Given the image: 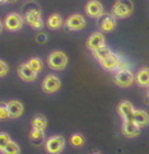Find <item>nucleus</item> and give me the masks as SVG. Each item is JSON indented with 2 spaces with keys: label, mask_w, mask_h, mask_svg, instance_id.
<instances>
[{
  "label": "nucleus",
  "mask_w": 149,
  "mask_h": 154,
  "mask_svg": "<svg viewBox=\"0 0 149 154\" xmlns=\"http://www.w3.org/2000/svg\"><path fill=\"white\" fill-rule=\"evenodd\" d=\"M24 20L32 28L42 29L43 19H42L41 10L37 7V4H27V8L24 9Z\"/></svg>",
  "instance_id": "f257e3e1"
},
{
  "label": "nucleus",
  "mask_w": 149,
  "mask_h": 154,
  "mask_svg": "<svg viewBox=\"0 0 149 154\" xmlns=\"http://www.w3.org/2000/svg\"><path fill=\"white\" fill-rule=\"evenodd\" d=\"M134 12V3L131 0H117L112 7V14L116 18H128Z\"/></svg>",
  "instance_id": "f03ea898"
},
{
  "label": "nucleus",
  "mask_w": 149,
  "mask_h": 154,
  "mask_svg": "<svg viewBox=\"0 0 149 154\" xmlns=\"http://www.w3.org/2000/svg\"><path fill=\"white\" fill-rule=\"evenodd\" d=\"M47 63L54 70H64L68 65V56L63 51H54L48 55Z\"/></svg>",
  "instance_id": "7ed1b4c3"
},
{
  "label": "nucleus",
  "mask_w": 149,
  "mask_h": 154,
  "mask_svg": "<svg viewBox=\"0 0 149 154\" xmlns=\"http://www.w3.org/2000/svg\"><path fill=\"white\" fill-rule=\"evenodd\" d=\"M46 152L48 154H60L65 148V139L60 135L51 136L45 143Z\"/></svg>",
  "instance_id": "20e7f679"
},
{
  "label": "nucleus",
  "mask_w": 149,
  "mask_h": 154,
  "mask_svg": "<svg viewBox=\"0 0 149 154\" xmlns=\"http://www.w3.org/2000/svg\"><path fill=\"white\" fill-rule=\"evenodd\" d=\"M24 24V18L19 13H10L4 19V27L10 32L19 31Z\"/></svg>",
  "instance_id": "39448f33"
},
{
  "label": "nucleus",
  "mask_w": 149,
  "mask_h": 154,
  "mask_svg": "<svg viewBox=\"0 0 149 154\" xmlns=\"http://www.w3.org/2000/svg\"><path fill=\"white\" fill-rule=\"evenodd\" d=\"M115 83L119 87H130L135 80L134 74L131 73L130 69H121V70H116V74L113 76Z\"/></svg>",
  "instance_id": "423d86ee"
},
{
  "label": "nucleus",
  "mask_w": 149,
  "mask_h": 154,
  "mask_svg": "<svg viewBox=\"0 0 149 154\" xmlns=\"http://www.w3.org/2000/svg\"><path fill=\"white\" fill-rule=\"evenodd\" d=\"M65 26L69 31H80L87 26V20L82 14H73L65 20Z\"/></svg>",
  "instance_id": "0eeeda50"
},
{
  "label": "nucleus",
  "mask_w": 149,
  "mask_h": 154,
  "mask_svg": "<svg viewBox=\"0 0 149 154\" xmlns=\"http://www.w3.org/2000/svg\"><path fill=\"white\" fill-rule=\"evenodd\" d=\"M85 14L89 15L91 18H96L99 19L104 14V9L101 2L98 0H89L85 5Z\"/></svg>",
  "instance_id": "6e6552de"
},
{
  "label": "nucleus",
  "mask_w": 149,
  "mask_h": 154,
  "mask_svg": "<svg viewBox=\"0 0 149 154\" xmlns=\"http://www.w3.org/2000/svg\"><path fill=\"white\" fill-rule=\"evenodd\" d=\"M61 87V80L56 75H47L42 82V89L46 93H55L60 89Z\"/></svg>",
  "instance_id": "1a4fd4ad"
},
{
  "label": "nucleus",
  "mask_w": 149,
  "mask_h": 154,
  "mask_svg": "<svg viewBox=\"0 0 149 154\" xmlns=\"http://www.w3.org/2000/svg\"><path fill=\"white\" fill-rule=\"evenodd\" d=\"M116 24H117V20H116V17L112 13L103 14L99 18V23H98L102 32H112L116 28Z\"/></svg>",
  "instance_id": "9d476101"
},
{
  "label": "nucleus",
  "mask_w": 149,
  "mask_h": 154,
  "mask_svg": "<svg viewBox=\"0 0 149 154\" xmlns=\"http://www.w3.org/2000/svg\"><path fill=\"white\" fill-rule=\"evenodd\" d=\"M117 111H119V115L123 117L124 121H131L132 116H134L135 108L129 101H123V102H120L119 107H117Z\"/></svg>",
  "instance_id": "9b49d317"
},
{
  "label": "nucleus",
  "mask_w": 149,
  "mask_h": 154,
  "mask_svg": "<svg viewBox=\"0 0 149 154\" xmlns=\"http://www.w3.org/2000/svg\"><path fill=\"white\" fill-rule=\"evenodd\" d=\"M103 45H106V40H104V36L102 32H95L89 36V38L87 40V47L89 48L91 51L96 50V48L101 47Z\"/></svg>",
  "instance_id": "f8f14e48"
},
{
  "label": "nucleus",
  "mask_w": 149,
  "mask_h": 154,
  "mask_svg": "<svg viewBox=\"0 0 149 154\" xmlns=\"http://www.w3.org/2000/svg\"><path fill=\"white\" fill-rule=\"evenodd\" d=\"M7 108H8V113H9V117L10 119H17L22 116V113L24 111V107H23V103L19 102V101H9L7 103Z\"/></svg>",
  "instance_id": "ddd939ff"
},
{
  "label": "nucleus",
  "mask_w": 149,
  "mask_h": 154,
  "mask_svg": "<svg viewBox=\"0 0 149 154\" xmlns=\"http://www.w3.org/2000/svg\"><path fill=\"white\" fill-rule=\"evenodd\" d=\"M120 59H121L120 55L115 54V52H111L106 59L102 60L101 65H102V68L106 69V70H117Z\"/></svg>",
  "instance_id": "4468645a"
},
{
  "label": "nucleus",
  "mask_w": 149,
  "mask_h": 154,
  "mask_svg": "<svg viewBox=\"0 0 149 154\" xmlns=\"http://www.w3.org/2000/svg\"><path fill=\"white\" fill-rule=\"evenodd\" d=\"M123 134L128 137H135L140 134V126L136 125L134 121H124L123 124Z\"/></svg>",
  "instance_id": "2eb2a0df"
},
{
  "label": "nucleus",
  "mask_w": 149,
  "mask_h": 154,
  "mask_svg": "<svg viewBox=\"0 0 149 154\" xmlns=\"http://www.w3.org/2000/svg\"><path fill=\"white\" fill-rule=\"evenodd\" d=\"M18 74L20 76V79L22 80H24V82H33V80H36L37 78V73L35 70H32L29 66H28V64H22L19 69H18Z\"/></svg>",
  "instance_id": "dca6fc26"
},
{
  "label": "nucleus",
  "mask_w": 149,
  "mask_h": 154,
  "mask_svg": "<svg viewBox=\"0 0 149 154\" xmlns=\"http://www.w3.org/2000/svg\"><path fill=\"white\" fill-rule=\"evenodd\" d=\"M132 121L136 125H139L140 128H143V126H147L149 124V115L148 112L143 111V109H135L134 116H132Z\"/></svg>",
  "instance_id": "f3484780"
},
{
  "label": "nucleus",
  "mask_w": 149,
  "mask_h": 154,
  "mask_svg": "<svg viewBox=\"0 0 149 154\" xmlns=\"http://www.w3.org/2000/svg\"><path fill=\"white\" fill-rule=\"evenodd\" d=\"M136 83L141 87H149V68H143L135 75Z\"/></svg>",
  "instance_id": "a211bd4d"
},
{
  "label": "nucleus",
  "mask_w": 149,
  "mask_h": 154,
  "mask_svg": "<svg viewBox=\"0 0 149 154\" xmlns=\"http://www.w3.org/2000/svg\"><path fill=\"white\" fill-rule=\"evenodd\" d=\"M63 24H64V20L61 18V15L57 14V13H54L47 18V27L48 28H51V29L61 28Z\"/></svg>",
  "instance_id": "6ab92c4d"
},
{
  "label": "nucleus",
  "mask_w": 149,
  "mask_h": 154,
  "mask_svg": "<svg viewBox=\"0 0 149 154\" xmlns=\"http://www.w3.org/2000/svg\"><path fill=\"white\" fill-rule=\"evenodd\" d=\"M93 52V56H95V59L96 60H98L99 63L102 61V60H104L110 54H111L112 51H111V48H110L108 46H106V45H103V46H101V47H98V48H96V50H93L92 51Z\"/></svg>",
  "instance_id": "aec40b11"
},
{
  "label": "nucleus",
  "mask_w": 149,
  "mask_h": 154,
  "mask_svg": "<svg viewBox=\"0 0 149 154\" xmlns=\"http://www.w3.org/2000/svg\"><path fill=\"white\" fill-rule=\"evenodd\" d=\"M47 126V120L43 115H36L35 119L32 120V128L33 129H37V130H42L45 131Z\"/></svg>",
  "instance_id": "412c9836"
},
{
  "label": "nucleus",
  "mask_w": 149,
  "mask_h": 154,
  "mask_svg": "<svg viewBox=\"0 0 149 154\" xmlns=\"http://www.w3.org/2000/svg\"><path fill=\"white\" fill-rule=\"evenodd\" d=\"M27 64H28V66H29L32 70H35L37 74L40 73V71L42 70V68H43L42 60L38 59V57H32V59H29L28 61H27Z\"/></svg>",
  "instance_id": "4be33fe9"
},
{
  "label": "nucleus",
  "mask_w": 149,
  "mask_h": 154,
  "mask_svg": "<svg viewBox=\"0 0 149 154\" xmlns=\"http://www.w3.org/2000/svg\"><path fill=\"white\" fill-rule=\"evenodd\" d=\"M2 153L3 154H19L20 153V148H19V145L17 144V143L10 140L7 144V146L2 150Z\"/></svg>",
  "instance_id": "5701e85b"
},
{
  "label": "nucleus",
  "mask_w": 149,
  "mask_h": 154,
  "mask_svg": "<svg viewBox=\"0 0 149 154\" xmlns=\"http://www.w3.org/2000/svg\"><path fill=\"white\" fill-rule=\"evenodd\" d=\"M29 137H31V140L35 143V144H37V143H41V141L43 140V137H45V134H43L42 130L33 129V130L31 131V134H29Z\"/></svg>",
  "instance_id": "b1692460"
},
{
  "label": "nucleus",
  "mask_w": 149,
  "mask_h": 154,
  "mask_svg": "<svg viewBox=\"0 0 149 154\" xmlns=\"http://www.w3.org/2000/svg\"><path fill=\"white\" fill-rule=\"evenodd\" d=\"M70 144L75 148H80L84 145V136L82 134H74L70 137Z\"/></svg>",
  "instance_id": "393cba45"
},
{
  "label": "nucleus",
  "mask_w": 149,
  "mask_h": 154,
  "mask_svg": "<svg viewBox=\"0 0 149 154\" xmlns=\"http://www.w3.org/2000/svg\"><path fill=\"white\" fill-rule=\"evenodd\" d=\"M10 140H12V139H10V136L8 134L0 133V152H2L5 146H7V144H8Z\"/></svg>",
  "instance_id": "a878e982"
},
{
  "label": "nucleus",
  "mask_w": 149,
  "mask_h": 154,
  "mask_svg": "<svg viewBox=\"0 0 149 154\" xmlns=\"http://www.w3.org/2000/svg\"><path fill=\"white\" fill-rule=\"evenodd\" d=\"M9 117L7 103H0V120H7Z\"/></svg>",
  "instance_id": "bb28decb"
},
{
  "label": "nucleus",
  "mask_w": 149,
  "mask_h": 154,
  "mask_svg": "<svg viewBox=\"0 0 149 154\" xmlns=\"http://www.w3.org/2000/svg\"><path fill=\"white\" fill-rule=\"evenodd\" d=\"M9 73V66L4 60H0V78H3Z\"/></svg>",
  "instance_id": "cd10ccee"
},
{
  "label": "nucleus",
  "mask_w": 149,
  "mask_h": 154,
  "mask_svg": "<svg viewBox=\"0 0 149 154\" xmlns=\"http://www.w3.org/2000/svg\"><path fill=\"white\" fill-rule=\"evenodd\" d=\"M47 41V35L45 33V32H40L37 36H36V42L38 43H45Z\"/></svg>",
  "instance_id": "c85d7f7f"
},
{
  "label": "nucleus",
  "mask_w": 149,
  "mask_h": 154,
  "mask_svg": "<svg viewBox=\"0 0 149 154\" xmlns=\"http://www.w3.org/2000/svg\"><path fill=\"white\" fill-rule=\"evenodd\" d=\"M121 69H129V64H128V61L121 56V59H120V63H119V66H117V70H121Z\"/></svg>",
  "instance_id": "c756f323"
},
{
  "label": "nucleus",
  "mask_w": 149,
  "mask_h": 154,
  "mask_svg": "<svg viewBox=\"0 0 149 154\" xmlns=\"http://www.w3.org/2000/svg\"><path fill=\"white\" fill-rule=\"evenodd\" d=\"M3 29H4V23H3L2 20H0V33L3 32Z\"/></svg>",
  "instance_id": "7c9ffc66"
},
{
  "label": "nucleus",
  "mask_w": 149,
  "mask_h": 154,
  "mask_svg": "<svg viewBox=\"0 0 149 154\" xmlns=\"http://www.w3.org/2000/svg\"><path fill=\"white\" fill-rule=\"evenodd\" d=\"M8 4H13V3H17V0H7Z\"/></svg>",
  "instance_id": "2f4dec72"
},
{
  "label": "nucleus",
  "mask_w": 149,
  "mask_h": 154,
  "mask_svg": "<svg viewBox=\"0 0 149 154\" xmlns=\"http://www.w3.org/2000/svg\"><path fill=\"white\" fill-rule=\"evenodd\" d=\"M4 3H7V0H0V4H4Z\"/></svg>",
  "instance_id": "473e14b6"
},
{
  "label": "nucleus",
  "mask_w": 149,
  "mask_h": 154,
  "mask_svg": "<svg viewBox=\"0 0 149 154\" xmlns=\"http://www.w3.org/2000/svg\"><path fill=\"white\" fill-rule=\"evenodd\" d=\"M147 96H148V100H149V88H148V92H147Z\"/></svg>",
  "instance_id": "72a5a7b5"
},
{
  "label": "nucleus",
  "mask_w": 149,
  "mask_h": 154,
  "mask_svg": "<svg viewBox=\"0 0 149 154\" xmlns=\"http://www.w3.org/2000/svg\"><path fill=\"white\" fill-rule=\"evenodd\" d=\"M92 154H101V153H99V152H95V153H92Z\"/></svg>",
  "instance_id": "f704fd0d"
}]
</instances>
